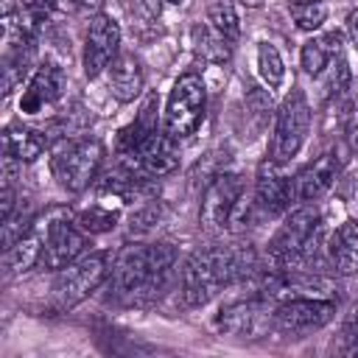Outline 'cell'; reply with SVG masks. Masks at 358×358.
Wrapping results in <instances>:
<instances>
[{"mask_svg": "<svg viewBox=\"0 0 358 358\" xmlns=\"http://www.w3.org/2000/svg\"><path fill=\"white\" fill-rule=\"evenodd\" d=\"M207 22H210L221 36H227L232 45L238 42V36H241V20H238V11H235L229 3H215V6H210Z\"/></svg>", "mask_w": 358, "mask_h": 358, "instance_id": "484cf974", "label": "cell"}, {"mask_svg": "<svg viewBox=\"0 0 358 358\" xmlns=\"http://www.w3.org/2000/svg\"><path fill=\"white\" fill-rule=\"evenodd\" d=\"M204 109H207V90H204L201 76H196V73L179 76L168 95L165 131L173 140H185V137L196 134V129L204 120Z\"/></svg>", "mask_w": 358, "mask_h": 358, "instance_id": "5b68a950", "label": "cell"}, {"mask_svg": "<svg viewBox=\"0 0 358 358\" xmlns=\"http://www.w3.org/2000/svg\"><path fill=\"white\" fill-rule=\"evenodd\" d=\"M42 246H45V221H42V215H36L3 249L6 252V268H8V274H20V271H28V268L39 266Z\"/></svg>", "mask_w": 358, "mask_h": 358, "instance_id": "9a60e30c", "label": "cell"}, {"mask_svg": "<svg viewBox=\"0 0 358 358\" xmlns=\"http://www.w3.org/2000/svg\"><path fill=\"white\" fill-rule=\"evenodd\" d=\"M76 3H78V6H98L101 0H76Z\"/></svg>", "mask_w": 358, "mask_h": 358, "instance_id": "836d02e7", "label": "cell"}, {"mask_svg": "<svg viewBox=\"0 0 358 358\" xmlns=\"http://www.w3.org/2000/svg\"><path fill=\"white\" fill-rule=\"evenodd\" d=\"M266 310L260 302L255 299H246V302H232L227 305L218 319H215V327L227 336H238V338H255L260 330H263V322H266Z\"/></svg>", "mask_w": 358, "mask_h": 358, "instance_id": "e0dca14e", "label": "cell"}, {"mask_svg": "<svg viewBox=\"0 0 358 358\" xmlns=\"http://www.w3.org/2000/svg\"><path fill=\"white\" fill-rule=\"evenodd\" d=\"M330 263L338 274H358V221L347 218L330 238Z\"/></svg>", "mask_w": 358, "mask_h": 358, "instance_id": "ffe728a7", "label": "cell"}, {"mask_svg": "<svg viewBox=\"0 0 358 358\" xmlns=\"http://www.w3.org/2000/svg\"><path fill=\"white\" fill-rule=\"evenodd\" d=\"M347 31H350V39H352V45L358 48V8L347 17Z\"/></svg>", "mask_w": 358, "mask_h": 358, "instance_id": "1f68e13d", "label": "cell"}, {"mask_svg": "<svg viewBox=\"0 0 358 358\" xmlns=\"http://www.w3.org/2000/svg\"><path fill=\"white\" fill-rule=\"evenodd\" d=\"M151 263H148V246L143 243H129L117 252L112 271H109V285L117 296L123 299H151Z\"/></svg>", "mask_w": 358, "mask_h": 358, "instance_id": "ba28073f", "label": "cell"}, {"mask_svg": "<svg viewBox=\"0 0 358 358\" xmlns=\"http://www.w3.org/2000/svg\"><path fill=\"white\" fill-rule=\"evenodd\" d=\"M308 129H310V103H308L302 90H291L285 95V101L280 103V112H277L268 159L277 165L294 159L299 154L305 137H308Z\"/></svg>", "mask_w": 358, "mask_h": 358, "instance_id": "52a82bcc", "label": "cell"}, {"mask_svg": "<svg viewBox=\"0 0 358 358\" xmlns=\"http://www.w3.org/2000/svg\"><path fill=\"white\" fill-rule=\"evenodd\" d=\"M64 70L56 64V62H42L36 70H34V76H31V81L25 84V90H22V98H20V112L22 115H36V112H42L45 106H50V103H56L59 98H62V92H64Z\"/></svg>", "mask_w": 358, "mask_h": 358, "instance_id": "7c38bea8", "label": "cell"}, {"mask_svg": "<svg viewBox=\"0 0 358 358\" xmlns=\"http://www.w3.org/2000/svg\"><path fill=\"white\" fill-rule=\"evenodd\" d=\"M117 218H120V213H117V210L103 207V204H92L90 210H81V213L76 215V224H78L87 235H101V232L115 229Z\"/></svg>", "mask_w": 358, "mask_h": 358, "instance_id": "d4e9b609", "label": "cell"}, {"mask_svg": "<svg viewBox=\"0 0 358 358\" xmlns=\"http://www.w3.org/2000/svg\"><path fill=\"white\" fill-rule=\"evenodd\" d=\"M165 3H173V6H179V3H182V0H165Z\"/></svg>", "mask_w": 358, "mask_h": 358, "instance_id": "d590c367", "label": "cell"}, {"mask_svg": "<svg viewBox=\"0 0 358 358\" xmlns=\"http://www.w3.org/2000/svg\"><path fill=\"white\" fill-rule=\"evenodd\" d=\"M151 134H157V98L154 95H148L145 103L140 106L137 117L126 129L117 131V154L120 157H134L148 143Z\"/></svg>", "mask_w": 358, "mask_h": 358, "instance_id": "ac0fdd59", "label": "cell"}, {"mask_svg": "<svg viewBox=\"0 0 358 358\" xmlns=\"http://www.w3.org/2000/svg\"><path fill=\"white\" fill-rule=\"evenodd\" d=\"M190 45H193L196 56H201L210 64H224L232 56V42L227 36H221L210 22H199L190 28Z\"/></svg>", "mask_w": 358, "mask_h": 358, "instance_id": "7402d4cb", "label": "cell"}, {"mask_svg": "<svg viewBox=\"0 0 358 358\" xmlns=\"http://www.w3.org/2000/svg\"><path fill=\"white\" fill-rule=\"evenodd\" d=\"M341 53V34L338 31H330V34H322V36H313L302 45V53H299V62H302V70L308 76H319L327 62L333 56Z\"/></svg>", "mask_w": 358, "mask_h": 358, "instance_id": "603a6c76", "label": "cell"}, {"mask_svg": "<svg viewBox=\"0 0 358 358\" xmlns=\"http://www.w3.org/2000/svg\"><path fill=\"white\" fill-rule=\"evenodd\" d=\"M294 199V182L280 171L277 162L266 159L257 171V182H255V201L266 215H280L288 210Z\"/></svg>", "mask_w": 358, "mask_h": 358, "instance_id": "5bb4252c", "label": "cell"}, {"mask_svg": "<svg viewBox=\"0 0 358 358\" xmlns=\"http://www.w3.org/2000/svg\"><path fill=\"white\" fill-rule=\"evenodd\" d=\"M291 6H299V3H322V0H288Z\"/></svg>", "mask_w": 358, "mask_h": 358, "instance_id": "e575fe53", "label": "cell"}, {"mask_svg": "<svg viewBox=\"0 0 358 358\" xmlns=\"http://www.w3.org/2000/svg\"><path fill=\"white\" fill-rule=\"evenodd\" d=\"M291 17L296 22V28L302 31H316L324 17H327V8L324 3H299V6H291Z\"/></svg>", "mask_w": 358, "mask_h": 358, "instance_id": "4316f807", "label": "cell"}, {"mask_svg": "<svg viewBox=\"0 0 358 358\" xmlns=\"http://www.w3.org/2000/svg\"><path fill=\"white\" fill-rule=\"evenodd\" d=\"M120 162L134 168V171H143L148 176H168L179 165L176 140L168 131H157V134L148 137V143L134 157H120Z\"/></svg>", "mask_w": 358, "mask_h": 358, "instance_id": "4fadbf2b", "label": "cell"}, {"mask_svg": "<svg viewBox=\"0 0 358 358\" xmlns=\"http://www.w3.org/2000/svg\"><path fill=\"white\" fill-rule=\"evenodd\" d=\"M45 148H48V137L31 126L11 123L3 131V154L17 162H34L45 154Z\"/></svg>", "mask_w": 358, "mask_h": 358, "instance_id": "d6986e66", "label": "cell"}, {"mask_svg": "<svg viewBox=\"0 0 358 358\" xmlns=\"http://www.w3.org/2000/svg\"><path fill=\"white\" fill-rule=\"evenodd\" d=\"M22 3H25V11H28V17H31L34 22L45 20V17L56 8V0H22Z\"/></svg>", "mask_w": 358, "mask_h": 358, "instance_id": "f546056e", "label": "cell"}, {"mask_svg": "<svg viewBox=\"0 0 358 358\" xmlns=\"http://www.w3.org/2000/svg\"><path fill=\"white\" fill-rule=\"evenodd\" d=\"M347 84H350V67H347V62L338 56V62H336V70H333V76H330L327 90H330V95H341V92L347 90Z\"/></svg>", "mask_w": 358, "mask_h": 358, "instance_id": "f1b7e54d", "label": "cell"}, {"mask_svg": "<svg viewBox=\"0 0 358 358\" xmlns=\"http://www.w3.org/2000/svg\"><path fill=\"white\" fill-rule=\"evenodd\" d=\"M347 131H350V143H352V148L358 151V115L350 120V129H347Z\"/></svg>", "mask_w": 358, "mask_h": 358, "instance_id": "d6a6232c", "label": "cell"}, {"mask_svg": "<svg viewBox=\"0 0 358 358\" xmlns=\"http://www.w3.org/2000/svg\"><path fill=\"white\" fill-rule=\"evenodd\" d=\"M42 221H45V246L39 266L48 271H62L64 266L81 257L87 246V232L78 224H73V213L67 207H48L42 213Z\"/></svg>", "mask_w": 358, "mask_h": 358, "instance_id": "277c9868", "label": "cell"}, {"mask_svg": "<svg viewBox=\"0 0 358 358\" xmlns=\"http://www.w3.org/2000/svg\"><path fill=\"white\" fill-rule=\"evenodd\" d=\"M103 162V143L95 137L62 140L50 157V171L67 193H81L95 179Z\"/></svg>", "mask_w": 358, "mask_h": 358, "instance_id": "3957f363", "label": "cell"}, {"mask_svg": "<svg viewBox=\"0 0 358 358\" xmlns=\"http://www.w3.org/2000/svg\"><path fill=\"white\" fill-rule=\"evenodd\" d=\"M336 316V302L322 296H291L280 302L271 313V322L277 330L288 336H305L313 330H322Z\"/></svg>", "mask_w": 358, "mask_h": 358, "instance_id": "9c48e42d", "label": "cell"}, {"mask_svg": "<svg viewBox=\"0 0 358 358\" xmlns=\"http://www.w3.org/2000/svg\"><path fill=\"white\" fill-rule=\"evenodd\" d=\"M241 196H243V176L241 173H232V171L215 173L204 190V199L199 207V224L204 229H213V232L224 229L232 221V215L241 204Z\"/></svg>", "mask_w": 358, "mask_h": 358, "instance_id": "30bf717a", "label": "cell"}, {"mask_svg": "<svg viewBox=\"0 0 358 358\" xmlns=\"http://www.w3.org/2000/svg\"><path fill=\"white\" fill-rule=\"evenodd\" d=\"M338 176V159L333 154H322L310 165H305L291 182H294V199L299 201H316L322 199Z\"/></svg>", "mask_w": 358, "mask_h": 358, "instance_id": "2e32d148", "label": "cell"}, {"mask_svg": "<svg viewBox=\"0 0 358 358\" xmlns=\"http://www.w3.org/2000/svg\"><path fill=\"white\" fill-rule=\"evenodd\" d=\"M257 73H260V78H263L271 90H277V87L285 81L282 56H280V50H277L274 45H268V42H260V48H257Z\"/></svg>", "mask_w": 358, "mask_h": 358, "instance_id": "cb8c5ba5", "label": "cell"}, {"mask_svg": "<svg viewBox=\"0 0 358 358\" xmlns=\"http://www.w3.org/2000/svg\"><path fill=\"white\" fill-rule=\"evenodd\" d=\"M109 252H90L70 266H64L53 282V299L62 310H70L81 299H87L92 291L101 288V282L109 277Z\"/></svg>", "mask_w": 358, "mask_h": 358, "instance_id": "8992f818", "label": "cell"}, {"mask_svg": "<svg viewBox=\"0 0 358 358\" xmlns=\"http://www.w3.org/2000/svg\"><path fill=\"white\" fill-rule=\"evenodd\" d=\"M344 336H347V352L358 355V305L352 308V316L347 319V330H344Z\"/></svg>", "mask_w": 358, "mask_h": 358, "instance_id": "4dcf8cb0", "label": "cell"}, {"mask_svg": "<svg viewBox=\"0 0 358 358\" xmlns=\"http://www.w3.org/2000/svg\"><path fill=\"white\" fill-rule=\"evenodd\" d=\"M120 48V25L109 14H95L84 36V76L98 78L115 59Z\"/></svg>", "mask_w": 358, "mask_h": 358, "instance_id": "8fae6325", "label": "cell"}, {"mask_svg": "<svg viewBox=\"0 0 358 358\" xmlns=\"http://www.w3.org/2000/svg\"><path fill=\"white\" fill-rule=\"evenodd\" d=\"M109 90L123 103H129V101H134L140 95V90H143V67L131 53H120L109 64Z\"/></svg>", "mask_w": 358, "mask_h": 358, "instance_id": "44dd1931", "label": "cell"}, {"mask_svg": "<svg viewBox=\"0 0 358 358\" xmlns=\"http://www.w3.org/2000/svg\"><path fill=\"white\" fill-rule=\"evenodd\" d=\"M322 235V218L316 207H299L294 210L285 224L277 229V235L268 243V257L280 271H288L294 266L310 263L316 243Z\"/></svg>", "mask_w": 358, "mask_h": 358, "instance_id": "7a4b0ae2", "label": "cell"}, {"mask_svg": "<svg viewBox=\"0 0 358 358\" xmlns=\"http://www.w3.org/2000/svg\"><path fill=\"white\" fill-rule=\"evenodd\" d=\"M159 215H162V204L157 199H148L140 210H134V215H131V232H148L159 221Z\"/></svg>", "mask_w": 358, "mask_h": 358, "instance_id": "83f0119b", "label": "cell"}, {"mask_svg": "<svg viewBox=\"0 0 358 358\" xmlns=\"http://www.w3.org/2000/svg\"><path fill=\"white\" fill-rule=\"evenodd\" d=\"M255 252L246 243H232V246H210L199 249L185 260L182 268V296L187 305L199 308L207 305L218 288L246 277L255 268Z\"/></svg>", "mask_w": 358, "mask_h": 358, "instance_id": "6da1fadb", "label": "cell"}]
</instances>
